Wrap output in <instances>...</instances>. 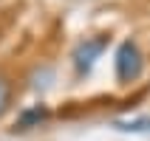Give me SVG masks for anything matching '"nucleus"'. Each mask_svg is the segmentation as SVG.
<instances>
[{"label": "nucleus", "mask_w": 150, "mask_h": 141, "mask_svg": "<svg viewBox=\"0 0 150 141\" xmlns=\"http://www.w3.org/2000/svg\"><path fill=\"white\" fill-rule=\"evenodd\" d=\"M113 65H116V79L122 85H130L136 82L144 71V54L139 48V42L136 40H122L116 48V59H113Z\"/></svg>", "instance_id": "nucleus-1"}, {"label": "nucleus", "mask_w": 150, "mask_h": 141, "mask_svg": "<svg viewBox=\"0 0 150 141\" xmlns=\"http://www.w3.org/2000/svg\"><path fill=\"white\" fill-rule=\"evenodd\" d=\"M116 130H125V133H150V119L144 116V119H127V121H116Z\"/></svg>", "instance_id": "nucleus-5"}, {"label": "nucleus", "mask_w": 150, "mask_h": 141, "mask_svg": "<svg viewBox=\"0 0 150 141\" xmlns=\"http://www.w3.org/2000/svg\"><path fill=\"white\" fill-rule=\"evenodd\" d=\"M108 48V34H96V37H85L74 45L71 51V62H74V71L79 76H88L96 65V59L105 54Z\"/></svg>", "instance_id": "nucleus-2"}, {"label": "nucleus", "mask_w": 150, "mask_h": 141, "mask_svg": "<svg viewBox=\"0 0 150 141\" xmlns=\"http://www.w3.org/2000/svg\"><path fill=\"white\" fill-rule=\"evenodd\" d=\"M48 116H51V110L45 107V105H31V107L20 110V116H17V121H14V133H28L34 127L45 124Z\"/></svg>", "instance_id": "nucleus-3"}, {"label": "nucleus", "mask_w": 150, "mask_h": 141, "mask_svg": "<svg viewBox=\"0 0 150 141\" xmlns=\"http://www.w3.org/2000/svg\"><path fill=\"white\" fill-rule=\"evenodd\" d=\"M11 96H14V88H11V82H8V76L0 74V119L8 113V107H11Z\"/></svg>", "instance_id": "nucleus-4"}]
</instances>
